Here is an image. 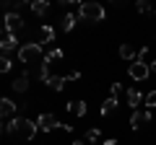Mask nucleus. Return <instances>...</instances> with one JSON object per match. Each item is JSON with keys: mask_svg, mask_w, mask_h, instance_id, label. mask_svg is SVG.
I'll use <instances>...</instances> for the list:
<instances>
[{"mask_svg": "<svg viewBox=\"0 0 156 145\" xmlns=\"http://www.w3.org/2000/svg\"><path fill=\"white\" fill-rule=\"evenodd\" d=\"M120 57H122V60H128V62H135L138 52H135L130 44H120Z\"/></svg>", "mask_w": 156, "mask_h": 145, "instance_id": "nucleus-15", "label": "nucleus"}, {"mask_svg": "<svg viewBox=\"0 0 156 145\" xmlns=\"http://www.w3.org/2000/svg\"><path fill=\"white\" fill-rule=\"evenodd\" d=\"M26 88H29V70H23V75H18L13 80V91L16 93H26Z\"/></svg>", "mask_w": 156, "mask_h": 145, "instance_id": "nucleus-10", "label": "nucleus"}, {"mask_svg": "<svg viewBox=\"0 0 156 145\" xmlns=\"http://www.w3.org/2000/svg\"><path fill=\"white\" fill-rule=\"evenodd\" d=\"M128 75L133 80H146L151 75V67H148V62H130L128 65Z\"/></svg>", "mask_w": 156, "mask_h": 145, "instance_id": "nucleus-5", "label": "nucleus"}, {"mask_svg": "<svg viewBox=\"0 0 156 145\" xmlns=\"http://www.w3.org/2000/svg\"><path fill=\"white\" fill-rule=\"evenodd\" d=\"M143 122H151V112H133L130 114V130H138Z\"/></svg>", "mask_w": 156, "mask_h": 145, "instance_id": "nucleus-9", "label": "nucleus"}, {"mask_svg": "<svg viewBox=\"0 0 156 145\" xmlns=\"http://www.w3.org/2000/svg\"><path fill=\"white\" fill-rule=\"evenodd\" d=\"M104 16H107V11L99 3H81V5H78V18H81V21L99 23V21H104Z\"/></svg>", "mask_w": 156, "mask_h": 145, "instance_id": "nucleus-2", "label": "nucleus"}, {"mask_svg": "<svg viewBox=\"0 0 156 145\" xmlns=\"http://www.w3.org/2000/svg\"><path fill=\"white\" fill-rule=\"evenodd\" d=\"M50 42H55V29L47 23V26H42V42H39V44L44 47V44H50Z\"/></svg>", "mask_w": 156, "mask_h": 145, "instance_id": "nucleus-16", "label": "nucleus"}, {"mask_svg": "<svg viewBox=\"0 0 156 145\" xmlns=\"http://www.w3.org/2000/svg\"><path fill=\"white\" fill-rule=\"evenodd\" d=\"M115 109H117V99H115V96H109V99H107L104 104H101V114L107 117V114H109V112H115Z\"/></svg>", "mask_w": 156, "mask_h": 145, "instance_id": "nucleus-20", "label": "nucleus"}, {"mask_svg": "<svg viewBox=\"0 0 156 145\" xmlns=\"http://www.w3.org/2000/svg\"><path fill=\"white\" fill-rule=\"evenodd\" d=\"M16 101H11V99H0V122H8V119H13L16 117Z\"/></svg>", "mask_w": 156, "mask_h": 145, "instance_id": "nucleus-7", "label": "nucleus"}, {"mask_svg": "<svg viewBox=\"0 0 156 145\" xmlns=\"http://www.w3.org/2000/svg\"><path fill=\"white\" fill-rule=\"evenodd\" d=\"M39 132V127H37V122H31V119H26V117H21V122H18V132H16V137H23V140H31L34 135Z\"/></svg>", "mask_w": 156, "mask_h": 145, "instance_id": "nucleus-6", "label": "nucleus"}, {"mask_svg": "<svg viewBox=\"0 0 156 145\" xmlns=\"http://www.w3.org/2000/svg\"><path fill=\"white\" fill-rule=\"evenodd\" d=\"M18 36L16 34H5L3 39H0V55H8V52H13V49H18Z\"/></svg>", "mask_w": 156, "mask_h": 145, "instance_id": "nucleus-8", "label": "nucleus"}, {"mask_svg": "<svg viewBox=\"0 0 156 145\" xmlns=\"http://www.w3.org/2000/svg\"><path fill=\"white\" fill-rule=\"evenodd\" d=\"M76 21H78V16H73V13H68L65 18H62V31H73V29H76Z\"/></svg>", "mask_w": 156, "mask_h": 145, "instance_id": "nucleus-17", "label": "nucleus"}, {"mask_svg": "<svg viewBox=\"0 0 156 145\" xmlns=\"http://www.w3.org/2000/svg\"><path fill=\"white\" fill-rule=\"evenodd\" d=\"M128 104H130V109H138L140 104H143V93H140V91H135V88H130L128 91Z\"/></svg>", "mask_w": 156, "mask_h": 145, "instance_id": "nucleus-13", "label": "nucleus"}, {"mask_svg": "<svg viewBox=\"0 0 156 145\" xmlns=\"http://www.w3.org/2000/svg\"><path fill=\"white\" fill-rule=\"evenodd\" d=\"M34 122H37V127L42 130V132H52V130H60V122H57V117H55V114H47V112H42L37 119H34Z\"/></svg>", "mask_w": 156, "mask_h": 145, "instance_id": "nucleus-4", "label": "nucleus"}, {"mask_svg": "<svg viewBox=\"0 0 156 145\" xmlns=\"http://www.w3.org/2000/svg\"><path fill=\"white\" fill-rule=\"evenodd\" d=\"M0 132H3V122H0Z\"/></svg>", "mask_w": 156, "mask_h": 145, "instance_id": "nucleus-31", "label": "nucleus"}, {"mask_svg": "<svg viewBox=\"0 0 156 145\" xmlns=\"http://www.w3.org/2000/svg\"><path fill=\"white\" fill-rule=\"evenodd\" d=\"M148 67H151V72H156V62H151V65H148Z\"/></svg>", "mask_w": 156, "mask_h": 145, "instance_id": "nucleus-30", "label": "nucleus"}, {"mask_svg": "<svg viewBox=\"0 0 156 145\" xmlns=\"http://www.w3.org/2000/svg\"><path fill=\"white\" fill-rule=\"evenodd\" d=\"M101 145H117V140H115V137H109V140H104Z\"/></svg>", "mask_w": 156, "mask_h": 145, "instance_id": "nucleus-28", "label": "nucleus"}, {"mask_svg": "<svg viewBox=\"0 0 156 145\" xmlns=\"http://www.w3.org/2000/svg\"><path fill=\"white\" fill-rule=\"evenodd\" d=\"M143 101H146V106H148V112L156 109V91H148V93L143 96Z\"/></svg>", "mask_w": 156, "mask_h": 145, "instance_id": "nucleus-23", "label": "nucleus"}, {"mask_svg": "<svg viewBox=\"0 0 156 145\" xmlns=\"http://www.w3.org/2000/svg\"><path fill=\"white\" fill-rule=\"evenodd\" d=\"M18 60L26 65V70L31 65H42V60H44V49H42V44L39 42H29V44H21L18 47Z\"/></svg>", "mask_w": 156, "mask_h": 145, "instance_id": "nucleus-1", "label": "nucleus"}, {"mask_svg": "<svg viewBox=\"0 0 156 145\" xmlns=\"http://www.w3.org/2000/svg\"><path fill=\"white\" fill-rule=\"evenodd\" d=\"M29 8H31L34 16H44V13H50V3H47V0H34V3H29Z\"/></svg>", "mask_w": 156, "mask_h": 145, "instance_id": "nucleus-11", "label": "nucleus"}, {"mask_svg": "<svg viewBox=\"0 0 156 145\" xmlns=\"http://www.w3.org/2000/svg\"><path fill=\"white\" fill-rule=\"evenodd\" d=\"M62 78H65V83L68 80H78L81 78V70H73V72H68V75H62Z\"/></svg>", "mask_w": 156, "mask_h": 145, "instance_id": "nucleus-26", "label": "nucleus"}, {"mask_svg": "<svg viewBox=\"0 0 156 145\" xmlns=\"http://www.w3.org/2000/svg\"><path fill=\"white\" fill-rule=\"evenodd\" d=\"M86 140H89V145H96L101 140V132L99 130H89V132H86Z\"/></svg>", "mask_w": 156, "mask_h": 145, "instance_id": "nucleus-22", "label": "nucleus"}, {"mask_svg": "<svg viewBox=\"0 0 156 145\" xmlns=\"http://www.w3.org/2000/svg\"><path fill=\"white\" fill-rule=\"evenodd\" d=\"M65 106H68V112H70L73 117H83L86 109H89V106H86V101H70V104H65Z\"/></svg>", "mask_w": 156, "mask_h": 145, "instance_id": "nucleus-12", "label": "nucleus"}, {"mask_svg": "<svg viewBox=\"0 0 156 145\" xmlns=\"http://www.w3.org/2000/svg\"><path fill=\"white\" fill-rule=\"evenodd\" d=\"M3 26H5V34H18L23 29V18L18 16V13H13V11H5V16H3Z\"/></svg>", "mask_w": 156, "mask_h": 145, "instance_id": "nucleus-3", "label": "nucleus"}, {"mask_svg": "<svg viewBox=\"0 0 156 145\" xmlns=\"http://www.w3.org/2000/svg\"><path fill=\"white\" fill-rule=\"evenodd\" d=\"M18 122H21V117H18V114H16L13 119H8V122H5V132L16 137V132H18Z\"/></svg>", "mask_w": 156, "mask_h": 145, "instance_id": "nucleus-18", "label": "nucleus"}, {"mask_svg": "<svg viewBox=\"0 0 156 145\" xmlns=\"http://www.w3.org/2000/svg\"><path fill=\"white\" fill-rule=\"evenodd\" d=\"M44 83L50 86L52 91H62V88H65V78H62V75H50Z\"/></svg>", "mask_w": 156, "mask_h": 145, "instance_id": "nucleus-14", "label": "nucleus"}, {"mask_svg": "<svg viewBox=\"0 0 156 145\" xmlns=\"http://www.w3.org/2000/svg\"><path fill=\"white\" fill-rule=\"evenodd\" d=\"M62 57H65V52H62V49H57V47H55V49H50V52L44 55V60H42V62H47V65H50L52 60H62Z\"/></svg>", "mask_w": 156, "mask_h": 145, "instance_id": "nucleus-19", "label": "nucleus"}, {"mask_svg": "<svg viewBox=\"0 0 156 145\" xmlns=\"http://www.w3.org/2000/svg\"><path fill=\"white\" fill-rule=\"evenodd\" d=\"M70 145H86V143H83V140H73Z\"/></svg>", "mask_w": 156, "mask_h": 145, "instance_id": "nucleus-29", "label": "nucleus"}, {"mask_svg": "<svg viewBox=\"0 0 156 145\" xmlns=\"http://www.w3.org/2000/svg\"><path fill=\"white\" fill-rule=\"evenodd\" d=\"M135 8H138V13H148V11H151V5H148V3H143V0H140Z\"/></svg>", "mask_w": 156, "mask_h": 145, "instance_id": "nucleus-27", "label": "nucleus"}, {"mask_svg": "<svg viewBox=\"0 0 156 145\" xmlns=\"http://www.w3.org/2000/svg\"><path fill=\"white\" fill-rule=\"evenodd\" d=\"M120 93H122V83H112L109 86V96H115V99H117Z\"/></svg>", "mask_w": 156, "mask_h": 145, "instance_id": "nucleus-25", "label": "nucleus"}, {"mask_svg": "<svg viewBox=\"0 0 156 145\" xmlns=\"http://www.w3.org/2000/svg\"><path fill=\"white\" fill-rule=\"evenodd\" d=\"M11 67H13L11 57H8V55H0V75H3V72H8Z\"/></svg>", "mask_w": 156, "mask_h": 145, "instance_id": "nucleus-21", "label": "nucleus"}, {"mask_svg": "<svg viewBox=\"0 0 156 145\" xmlns=\"http://www.w3.org/2000/svg\"><path fill=\"white\" fill-rule=\"evenodd\" d=\"M148 55H151V47H140V49H138V57H135V62H146V60H148Z\"/></svg>", "mask_w": 156, "mask_h": 145, "instance_id": "nucleus-24", "label": "nucleus"}]
</instances>
